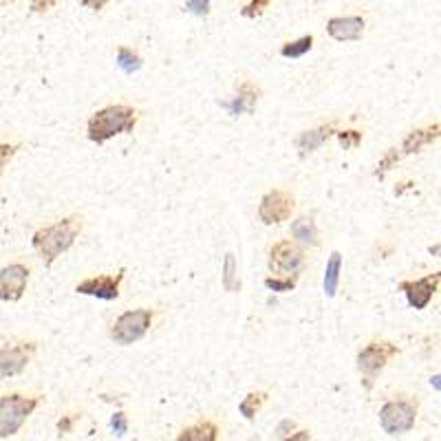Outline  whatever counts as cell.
Masks as SVG:
<instances>
[{
  "mask_svg": "<svg viewBox=\"0 0 441 441\" xmlns=\"http://www.w3.org/2000/svg\"><path fill=\"white\" fill-rule=\"evenodd\" d=\"M79 232H82V218L67 216L60 218L53 225L40 228L31 238V245L38 252V256L43 258L45 267H51L67 250H71Z\"/></svg>",
  "mask_w": 441,
  "mask_h": 441,
  "instance_id": "cell-1",
  "label": "cell"
},
{
  "mask_svg": "<svg viewBox=\"0 0 441 441\" xmlns=\"http://www.w3.org/2000/svg\"><path fill=\"white\" fill-rule=\"evenodd\" d=\"M137 119H139L137 108L126 104H111L91 115V119L86 122V137L93 144L102 146L117 135L133 133Z\"/></svg>",
  "mask_w": 441,
  "mask_h": 441,
  "instance_id": "cell-2",
  "label": "cell"
},
{
  "mask_svg": "<svg viewBox=\"0 0 441 441\" xmlns=\"http://www.w3.org/2000/svg\"><path fill=\"white\" fill-rule=\"evenodd\" d=\"M40 404V397L11 393L0 397V439L16 435Z\"/></svg>",
  "mask_w": 441,
  "mask_h": 441,
  "instance_id": "cell-3",
  "label": "cell"
},
{
  "mask_svg": "<svg viewBox=\"0 0 441 441\" xmlns=\"http://www.w3.org/2000/svg\"><path fill=\"white\" fill-rule=\"evenodd\" d=\"M417 411H419V402L413 397L399 395L395 399H389L379 408V426H382L386 435H404L415 426Z\"/></svg>",
  "mask_w": 441,
  "mask_h": 441,
  "instance_id": "cell-4",
  "label": "cell"
},
{
  "mask_svg": "<svg viewBox=\"0 0 441 441\" xmlns=\"http://www.w3.org/2000/svg\"><path fill=\"white\" fill-rule=\"evenodd\" d=\"M399 353V347L389 342V340H373L364 349L357 353V371L362 375L367 389L373 386L375 377L384 371V367L391 362V357Z\"/></svg>",
  "mask_w": 441,
  "mask_h": 441,
  "instance_id": "cell-5",
  "label": "cell"
},
{
  "mask_svg": "<svg viewBox=\"0 0 441 441\" xmlns=\"http://www.w3.org/2000/svg\"><path fill=\"white\" fill-rule=\"evenodd\" d=\"M152 318H155L152 309H130V311H124L113 323L111 337L115 340L117 345H122V347L135 345L150 331Z\"/></svg>",
  "mask_w": 441,
  "mask_h": 441,
  "instance_id": "cell-6",
  "label": "cell"
},
{
  "mask_svg": "<svg viewBox=\"0 0 441 441\" xmlns=\"http://www.w3.org/2000/svg\"><path fill=\"white\" fill-rule=\"evenodd\" d=\"M267 265L274 276H298L300 278V272L307 265V256H305V250L298 243H294L289 238H283L272 245Z\"/></svg>",
  "mask_w": 441,
  "mask_h": 441,
  "instance_id": "cell-7",
  "label": "cell"
},
{
  "mask_svg": "<svg viewBox=\"0 0 441 441\" xmlns=\"http://www.w3.org/2000/svg\"><path fill=\"white\" fill-rule=\"evenodd\" d=\"M294 208H296L294 194L287 190L276 188V190H269L263 199H260L258 218L263 220L265 225H278V223H285V220L291 218Z\"/></svg>",
  "mask_w": 441,
  "mask_h": 441,
  "instance_id": "cell-8",
  "label": "cell"
},
{
  "mask_svg": "<svg viewBox=\"0 0 441 441\" xmlns=\"http://www.w3.org/2000/svg\"><path fill=\"white\" fill-rule=\"evenodd\" d=\"M35 355V342H7L0 349V379H7L13 375H20Z\"/></svg>",
  "mask_w": 441,
  "mask_h": 441,
  "instance_id": "cell-9",
  "label": "cell"
},
{
  "mask_svg": "<svg viewBox=\"0 0 441 441\" xmlns=\"http://www.w3.org/2000/svg\"><path fill=\"white\" fill-rule=\"evenodd\" d=\"M439 283H441V276H439V272H435V274H428V276L417 278V280H402V283H399V291H404L408 305L413 309L422 311L430 305L432 296L439 289Z\"/></svg>",
  "mask_w": 441,
  "mask_h": 441,
  "instance_id": "cell-10",
  "label": "cell"
},
{
  "mask_svg": "<svg viewBox=\"0 0 441 441\" xmlns=\"http://www.w3.org/2000/svg\"><path fill=\"white\" fill-rule=\"evenodd\" d=\"M126 269H119L117 274H99L84 278L82 283L75 285V291L82 296H93L99 300H117L119 296V285H122Z\"/></svg>",
  "mask_w": 441,
  "mask_h": 441,
  "instance_id": "cell-11",
  "label": "cell"
},
{
  "mask_svg": "<svg viewBox=\"0 0 441 441\" xmlns=\"http://www.w3.org/2000/svg\"><path fill=\"white\" fill-rule=\"evenodd\" d=\"M29 267L23 263H11L0 269V300L16 303L25 296L29 283Z\"/></svg>",
  "mask_w": 441,
  "mask_h": 441,
  "instance_id": "cell-12",
  "label": "cell"
},
{
  "mask_svg": "<svg viewBox=\"0 0 441 441\" xmlns=\"http://www.w3.org/2000/svg\"><path fill=\"white\" fill-rule=\"evenodd\" d=\"M364 18L362 16H340L327 23V33L337 43H355L364 35Z\"/></svg>",
  "mask_w": 441,
  "mask_h": 441,
  "instance_id": "cell-13",
  "label": "cell"
},
{
  "mask_svg": "<svg viewBox=\"0 0 441 441\" xmlns=\"http://www.w3.org/2000/svg\"><path fill=\"white\" fill-rule=\"evenodd\" d=\"M258 97H260V89L250 82V79H243L238 86H236V95L232 99H228V102H220V106H223L232 117H238V115H252L256 104H258Z\"/></svg>",
  "mask_w": 441,
  "mask_h": 441,
  "instance_id": "cell-14",
  "label": "cell"
},
{
  "mask_svg": "<svg viewBox=\"0 0 441 441\" xmlns=\"http://www.w3.org/2000/svg\"><path fill=\"white\" fill-rule=\"evenodd\" d=\"M291 236H294V243H298L300 247H318L320 232H318L313 214H305L296 218L291 223Z\"/></svg>",
  "mask_w": 441,
  "mask_h": 441,
  "instance_id": "cell-15",
  "label": "cell"
},
{
  "mask_svg": "<svg viewBox=\"0 0 441 441\" xmlns=\"http://www.w3.org/2000/svg\"><path fill=\"white\" fill-rule=\"evenodd\" d=\"M335 135V122L331 124H325V126H318L313 130H305V133H300V137L296 139V146L300 150V157H307L311 152H316L320 146H323L327 139Z\"/></svg>",
  "mask_w": 441,
  "mask_h": 441,
  "instance_id": "cell-16",
  "label": "cell"
},
{
  "mask_svg": "<svg viewBox=\"0 0 441 441\" xmlns=\"http://www.w3.org/2000/svg\"><path fill=\"white\" fill-rule=\"evenodd\" d=\"M216 439H218V426L212 419H199L196 424L179 432L174 441H216Z\"/></svg>",
  "mask_w": 441,
  "mask_h": 441,
  "instance_id": "cell-17",
  "label": "cell"
},
{
  "mask_svg": "<svg viewBox=\"0 0 441 441\" xmlns=\"http://www.w3.org/2000/svg\"><path fill=\"white\" fill-rule=\"evenodd\" d=\"M437 137H439V124H432V126H426V128H417V130L406 135L404 144H402V152L404 155L419 152L424 146L432 144Z\"/></svg>",
  "mask_w": 441,
  "mask_h": 441,
  "instance_id": "cell-18",
  "label": "cell"
},
{
  "mask_svg": "<svg viewBox=\"0 0 441 441\" xmlns=\"http://www.w3.org/2000/svg\"><path fill=\"white\" fill-rule=\"evenodd\" d=\"M340 272H342V254L340 252H331L329 263L325 269V296L333 298L340 285Z\"/></svg>",
  "mask_w": 441,
  "mask_h": 441,
  "instance_id": "cell-19",
  "label": "cell"
},
{
  "mask_svg": "<svg viewBox=\"0 0 441 441\" xmlns=\"http://www.w3.org/2000/svg\"><path fill=\"white\" fill-rule=\"evenodd\" d=\"M115 65H117V69L122 73L133 75V73H137L139 69L144 67V60L139 57V53L133 51L130 47H119L117 55H115Z\"/></svg>",
  "mask_w": 441,
  "mask_h": 441,
  "instance_id": "cell-20",
  "label": "cell"
},
{
  "mask_svg": "<svg viewBox=\"0 0 441 441\" xmlns=\"http://www.w3.org/2000/svg\"><path fill=\"white\" fill-rule=\"evenodd\" d=\"M267 402V393H263V391H254V393H247L245 397H243V402L238 404V411H240V415H243L245 419H252L258 415V411L263 408V404Z\"/></svg>",
  "mask_w": 441,
  "mask_h": 441,
  "instance_id": "cell-21",
  "label": "cell"
},
{
  "mask_svg": "<svg viewBox=\"0 0 441 441\" xmlns=\"http://www.w3.org/2000/svg\"><path fill=\"white\" fill-rule=\"evenodd\" d=\"M311 47H313V35H303V38L294 40V43H285L283 47H280V55L287 60H298V57L307 55L311 51Z\"/></svg>",
  "mask_w": 441,
  "mask_h": 441,
  "instance_id": "cell-22",
  "label": "cell"
},
{
  "mask_svg": "<svg viewBox=\"0 0 441 441\" xmlns=\"http://www.w3.org/2000/svg\"><path fill=\"white\" fill-rule=\"evenodd\" d=\"M238 267H236V258L234 254H225V263H223V287L228 291H238L240 289V280H238Z\"/></svg>",
  "mask_w": 441,
  "mask_h": 441,
  "instance_id": "cell-23",
  "label": "cell"
},
{
  "mask_svg": "<svg viewBox=\"0 0 441 441\" xmlns=\"http://www.w3.org/2000/svg\"><path fill=\"white\" fill-rule=\"evenodd\" d=\"M298 276H267L265 278V287L276 291V294H287L296 287Z\"/></svg>",
  "mask_w": 441,
  "mask_h": 441,
  "instance_id": "cell-24",
  "label": "cell"
},
{
  "mask_svg": "<svg viewBox=\"0 0 441 441\" xmlns=\"http://www.w3.org/2000/svg\"><path fill=\"white\" fill-rule=\"evenodd\" d=\"M335 137L340 139V144H342L345 150H351V148H355L359 142H362V133L353 130V128H349V130H337Z\"/></svg>",
  "mask_w": 441,
  "mask_h": 441,
  "instance_id": "cell-25",
  "label": "cell"
},
{
  "mask_svg": "<svg viewBox=\"0 0 441 441\" xmlns=\"http://www.w3.org/2000/svg\"><path fill=\"white\" fill-rule=\"evenodd\" d=\"M267 7H269V0H252V3H247L243 9H240V13H243L245 18H258L265 13Z\"/></svg>",
  "mask_w": 441,
  "mask_h": 441,
  "instance_id": "cell-26",
  "label": "cell"
},
{
  "mask_svg": "<svg viewBox=\"0 0 441 441\" xmlns=\"http://www.w3.org/2000/svg\"><path fill=\"white\" fill-rule=\"evenodd\" d=\"M210 5H212V0H186V11L199 18H206L210 13Z\"/></svg>",
  "mask_w": 441,
  "mask_h": 441,
  "instance_id": "cell-27",
  "label": "cell"
},
{
  "mask_svg": "<svg viewBox=\"0 0 441 441\" xmlns=\"http://www.w3.org/2000/svg\"><path fill=\"white\" fill-rule=\"evenodd\" d=\"M399 159V152H397V148H391V152L382 159V162L377 164V170H375V177H379V179H384V174L391 170V166L397 162Z\"/></svg>",
  "mask_w": 441,
  "mask_h": 441,
  "instance_id": "cell-28",
  "label": "cell"
},
{
  "mask_svg": "<svg viewBox=\"0 0 441 441\" xmlns=\"http://www.w3.org/2000/svg\"><path fill=\"white\" fill-rule=\"evenodd\" d=\"M111 428H113V432L115 435H126V430H128V419H126V415L124 413H115L113 417H111Z\"/></svg>",
  "mask_w": 441,
  "mask_h": 441,
  "instance_id": "cell-29",
  "label": "cell"
},
{
  "mask_svg": "<svg viewBox=\"0 0 441 441\" xmlns=\"http://www.w3.org/2000/svg\"><path fill=\"white\" fill-rule=\"evenodd\" d=\"M20 146H13V144H3L0 142V174H3V170H5V166H7V162L9 159L16 155V150H18Z\"/></svg>",
  "mask_w": 441,
  "mask_h": 441,
  "instance_id": "cell-30",
  "label": "cell"
},
{
  "mask_svg": "<svg viewBox=\"0 0 441 441\" xmlns=\"http://www.w3.org/2000/svg\"><path fill=\"white\" fill-rule=\"evenodd\" d=\"M29 3H31V9H33L35 13H45V11H49L51 7H55L57 0H29Z\"/></svg>",
  "mask_w": 441,
  "mask_h": 441,
  "instance_id": "cell-31",
  "label": "cell"
},
{
  "mask_svg": "<svg viewBox=\"0 0 441 441\" xmlns=\"http://www.w3.org/2000/svg\"><path fill=\"white\" fill-rule=\"evenodd\" d=\"M75 419H77V417H73V415H62V419H60V422H57V430H60V435H67V432H71Z\"/></svg>",
  "mask_w": 441,
  "mask_h": 441,
  "instance_id": "cell-32",
  "label": "cell"
},
{
  "mask_svg": "<svg viewBox=\"0 0 441 441\" xmlns=\"http://www.w3.org/2000/svg\"><path fill=\"white\" fill-rule=\"evenodd\" d=\"M106 3H108V0H79V5L86 7V9H91V11H99Z\"/></svg>",
  "mask_w": 441,
  "mask_h": 441,
  "instance_id": "cell-33",
  "label": "cell"
},
{
  "mask_svg": "<svg viewBox=\"0 0 441 441\" xmlns=\"http://www.w3.org/2000/svg\"><path fill=\"white\" fill-rule=\"evenodd\" d=\"M283 441H311V435H309V430H298L294 435H287Z\"/></svg>",
  "mask_w": 441,
  "mask_h": 441,
  "instance_id": "cell-34",
  "label": "cell"
}]
</instances>
